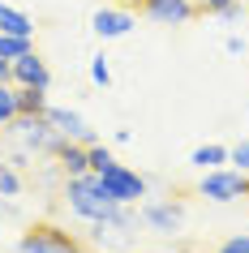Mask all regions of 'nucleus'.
<instances>
[{"label": "nucleus", "mask_w": 249, "mask_h": 253, "mask_svg": "<svg viewBox=\"0 0 249 253\" xmlns=\"http://www.w3.org/2000/svg\"><path fill=\"white\" fill-rule=\"evenodd\" d=\"M60 202H65V206H69V214H73V219H82V223L107 219V214H112V206H116V202L107 198L103 180H99L95 172L65 176V180H60Z\"/></svg>", "instance_id": "1"}, {"label": "nucleus", "mask_w": 249, "mask_h": 253, "mask_svg": "<svg viewBox=\"0 0 249 253\" xmlns=\"http://www.w3.org/2000/svg\"><path fill=\"white\" fill-rule=\"evenodd\" d=\"M133 227H138L133 206H112L107 219H95V223H91V245H95V253L129 249V245H133Z\"/></svg>", "instance_id": "2"}, {"label": "nucleus", "mask_w": 249, "mask_h": 253, "mask_svg": "<svg viewBox=\"0 0 249 253\" xmlns=\"http://www.w3.org/2000/svg\"><path fill=\"white\" fill-rule=\"evenodd\" d=\"M198 198L215 202V206H232V202L249 198V172H236V168H210V172H202V180L194 185Z\"/></svg>", "instance_id": "3"}, {"label": "nucleus", "mask_w": 249, "mask_h": 253, "mask_svg": "<svg viewBox=\"0 0 249 253\" xmlns=\"http://www.w3.org/2000/svg\"><path fill=\"white\" fill-rule=\"evenodd\" d=\"M99 180H103L107 189V198L116 202V206H142V198L150 193V185H146V176L142 172H133V168H125V163H107L103 172H95Z\"/></svg>", "instance_id": "4"}, {"label": "nucleus", "mask_w": 249, "mask_h": 253, "mask_svg": "<svg viewBox=\"0 0 249 253\" xmlns=\"http://www.w3.org/2000/svg\"><path fill=\"white\" fill-rule=\"evenodd\" d=\"M78 249H82V240L69 236L65 227H56V223H35L17 240V253H78Z\"/></svg>", "instance_id": "5"}, {"label": "nucleus", "mask_w": 249, "mask_h": 253, "mask_svg": "<svg viewBox=\"0 0 249 253\" xmlns=\"http://www.w3.org/2000/svg\"><path fill=\"white\" fill-rule=\"evenodd\" d=\"M138 219H142L155 236H176L185 227V206L176 198H155V202H142V206H138Z\"/></svg>", "instance_id": "6"}, {"label": "nucleus", "mask_w": 249, "mask_h": 253, "mask_svg": "<svg viewBox=\"0 0 249 253\" xmlns=\"http://www.w3.org/2000/svg\"><path fill=\"white\" fill-rule=\"evenodd\" d=\"M202 13L194 0H142L138 4V17H146L150 26H189L194 17Z\"/></svg>", "instance_id": "7"}, {"label": "nucleus", "mask_w": 249, "mask_h": 253, "mask_svg": "<svg viewBox=\"0 0 249 253\" xmlns=\"http://www.w3.org/2000/svg\"><path fill=\"white\" fill-rule=\"evenodd\" d=\"M133 26H138V9L129 4H99L91 13V30L99 39H125Z\"/></svg>", "instance_id": "8"}, {"label": "nucleus", "mask_w": 249, "mask_h": 253, "mask_svg": "<svg viewBox=\"0 0 249 253\" xmlns=\"http://www.w3.org/2000/svg\"><path fill=\"white\" fill-rule=\"evenodd\" d=\"M43 116L52 120V129H56L60 137H69V142H86V146H91V142H99V137H95V129L78 116V112H73V107H56V103H48V107H43Z\"/></svg>", "instance_id": "9"}, {"label": "nucleus", "mask_w": 249, "mask_h": 253, "mask_svg": "<svg viewBox=\"0 0 249 253\" xmlns=\"http://www.w3.org/2000/svg\"><path fill=\"white\" fill-rule=\"evenodd\" d=\"M9 65H13V86L52 90V69H48V60L39 52H26V56H17V60H9Z\"/></svg>", "instance_id": "10"}, {"label": "nucleus", "mask_w": 249, "mask_h": 253, "mask_svg": "<svg viewBox=\"0 0 249 253\" xmlns=\"http://www.w3.org/2000/svg\"><path fill=\"white\" fill-rule=\"evenodd\" d=\"M56 168H60V176H82V172H91V155H86V142H60L56 146Z\"/></svg>", "instance_id": "11"}, {"label": "nucleus", "mask_w": 249, "mask_h": 253, "mask_svg": "<svg viewBox=\"0 0 249 253\" xmlns=\"http://www.w3.org/2000/svg\"><path fill=\"white\" fill-rule=\"evenodd\" d=\"M22 193H26V176H22V168H13L9 155L0 150V202H17Z\"/></svg>", "instance_id": "12"}, {"label": "nucleus", "mask_w": 249, "mask_h": 253, "mask_svg": "<svg viewBox=\"0 0 249 253\" xmlns=\"http://www.w3.org/2000/svg\"><path fill=\"white\" fill-rule=\"evenodd\" d=\"M0 35H26V39H35V22L22 9H13V4L0 0Z\"/></svg>", "instance_id": "13"}, {"label": "nucleus", "mask_w": 249, "mask_h": 253, "mask_svg": "<svg viewBox=\"0 0 249 253\" xmlns=\"http://www.w3.org/2000/svg\"><path fill=\"white\" fill-rule=\"evenodd\" d=\"M189 163H194L198 172H210V168H223V163H228V146H219V142H206V146H198L194 155H189Z\"/></svg>", "instance_id": "14"}, {"label": "nucleus", "mask_w": 249, "mask_h": 253, "mask_svg": "<svg viewBox=\"0 0 249 253\" xmlns=\"http://www.w3.org/2000/svg\"><path fill=\"white\" fill-rule=\"evenodd\" d=\"M26 52H35V39H26V35H0V60H17Z\"/></svg>", "instance_id": "15"}, {"label": "nucleus", "mask_w": 249, "mask_h": 253, "mask_svg": "<svg viewBox=\"0 0 249 253\" xmlns=\"http://www.w3.org/2000/svg\"><path fill=\"white\" fill-rule=\"evenodd\" d=\"M17 116V86L13 82H0V129Z\"/></svg>", "instance_id": "16"}, {"label": "nucleus", "mask_w": 249, "mask_h": 253, "mask_svg": "<svg viewBox=\"0 0 249 253\" xmlns=\"http://www.w3.org/2000/svg\"><path fill=\"white\" fill-rule=\"evenodd\" d=\"M48 90H35V86H17V112H43L48 107V99H43Z\"/></svg>", "instance_id": "17"}, {"label": "nucleus", "mask_w": 249, "mask_h": 253, "mask_svg": "<svg viewBox=\"0 0 249 253\" xmlns=\"http://www.w3.org/2000/svg\"><path fill=\"white\" fill-rule=\"evenodd\" d=\"M86 155H91V172H103L107 163H116V155H112L103 142H91V146H86Z\"/></svg>", "instance_id": "18"}, {"label": "nucleus", "mask_w": 249, "mask_h": 253, "mask_svg": "<svg viewBox=\"0 0 249 253\" xmlns=\"http://www.w3.org/2000/svg\"><path fill=\"white\" fill-rule=\"evenodd\" d=\"M91 82H95V86H103V90L112 86V65H107V56H103V52L91 60Z\"/></svg>", "instance_id": "19"}, {"label": "nucleus", "mask_w": 249, "mask_h": 253, "mask_svg": "<svg viewBox=\"0 0 249 253\" xmlns=\"http://www.w3.org/2000/svg\"><path fill=\"white\" fill-rule=\"evenodd\" d=\"M228 168H236V172H249V142H236V146H228Z\"/></svg>", "instance_id": "20"}, {"label": "nucleus", "mask_w": 249, "mask_h": 253, "mask_svg": "<svg viewBox=\"0 0 249 253\" xmlns=\"http://www.w3.org/2000/svg\"><path fill=\"white\" fill-rule=\"evenodd\" d=\"M215 253H249V232H241V236H228Z\"/></svg>", "instance_id": "21"}, {"label": "nucleus", "mask_w": 249, "mask_h": 253, "mask_svg": "<svg viewBox=\"0 0 249 253\" xmlns=\"http://www.w3.org/2000/svg\"><path fill=\"white\" fill-rule=\"evenodd\" d=\"M206 17H219V22H241V0H228V4H219L215 13H206Z\"/></svg>", "instance_id": "22"}, {"label": "nucleus", "mask_w": 249, "mask_h": 253, "mask_svg": "<svg viewBox=\"0 0 249 253\" xmlns=\"http://www.w3.org/2000/svg\"><path fill=\"white\" fill-rule=\"evenodd\" d=\"M223 52L228 56H245V39H241V35H228V39H223Z\"/></svg>", "instance_id": "23"}, {"label": "nucleus", "mask_w": 249, "mask_h": 253, "mask_svg": "<svg viewBox=\"0 0 249 253\" xmlns=\"http://www.w3.org/2000/svg\"><path fill=\"white\" fill-rule=\"evenodd\" d=\"M0 82H13V65L9 60H0Z\"/></svg>", "instance_id": "24"}, {"label": "nucleus", "mask_w": 249, "mask_h": 253, "mask_svg": "<svg viewBox=\"0 0 249 253\" xmlns=\"http://www.w3.org/2000/svg\"><path fill=\"white\" fill-rule=\"evenodd\" d=\"M219 4H228V0H202V13H215Z\"/></svg>", "instance_id": "25"}, {"label": "nucleus", "mask_w": 249, "mask_h": 253, "mask_svg": "<svg viewBox=\"0 0 249 253\" xmlns=\"http://www.w3.org/2000/svg\"><path fill=\"white\" fill-rule=\"evenodd\" d=\"M120 4H129V9H138V4H142V0H120Z\"/></svg>", "instance_id": "26"}, {"label": "nucleus", "mask_w": 249, "mask_h": 253, "mask_svg": "<svg viewBox=\"0 0 249 253\" xmlns=\"http://www.w3.org/2000/svg\"><path fill=\"white\" fill-rule=\"evenodd\" d=\"M78 253H91V249H86V245H82V249H78Z\"/></svg>", "instance_id": "27"}, {"label": "nucleus", "mask_w": 249, "mask_h": 253, "mask_svg": "<svg viewBox=\"0 0 249 253\" xmlns=\"http://www.w3.org/2000/svg\"><path fill=\"white\" fill-rule=\"evenodd\" d=\"M194 4H198V9H202V0H194Z\"/></svg>", "instance_id": "28"}, {"label": "nucleus", "mask_w": 249, "mask_h": 253, "mask_svg": "<svg viewBox=\"0 0 249 253\" xmlns=\"http://www.w3.org/2000/svg\"><path fill=\"white\" fill-rule=\"evenodd\" d=\"M91 253H95V249H91Z\"/></svg>", "instance_id": "29"}]
</instances>
